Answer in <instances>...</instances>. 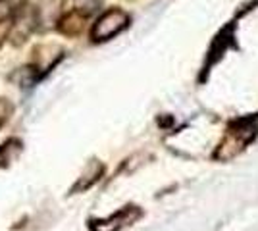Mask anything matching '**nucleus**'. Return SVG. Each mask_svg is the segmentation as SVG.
Returning <instances> with one entry per match:
<instances>
[{
    "mask_svg": "<svg viewBox=\"0 0 258 231\" xmlns=\"http://www.w3.org/2000/svg\"><path fill=\"white\" fill-rule=\"evenodd\" d=\"M258 135V116H247L233 120L227 125L224 139L220 141V146L212 154L214 160H231L237 154H241L248 144L256 139Z\"/></svg>",
    "mask_w": 258,
    "mask_h": 231,
    "instance_id": "1",
    "label": "nucleus"
},
{
    "mask_svg": "<svg viewBox=\"0 0 258 231\" xmlns=\"http://www.w3.org/2000/svg\"><path fill=\"white\" fill-rule=\"evenodd\" d=\"M129 27V16L123 10L112 8V10L104 12L98 18L93 29H91V39L93 43H106L110 39H114L116 35H119L123 29Z\"/></svg>",
    "mask_w": 258,
    "mask_h": 231,
    "instance_id": "2",
    "label": "nucleus"
},
{
    "mask_svg": "<svg viewBox=\"0 0 258 231\" xmlns=\"http://www.w3.org/2000/svg\"><path fill=\"white\" fill-rule=\"evenodd\" d=\"M143 216V210L137 204H125L123 208L114 212L110 218L102 220H89V231H121L133 225Z\"/></svg>",
    "mask_w": 258,
    "mask_h": 231,
    "instance_id": "3",
    "label": "nucleus"
},
{
    "mask_svg": "<svg viewBox=\"0 0 258 231\" xmlns=\"http://www.w3.org/2000/svg\"><path fill=\"white\" fill-rule=\"evenodd\" d=\"M37 27V16L35 10H29L27 6H22L14 16V25H12L10 33V43L12 44H23L27 41V37L31 35V31Z\"/></svg>",
    "mask_w": 258,
    "mask_h": 231,
    "instance_id": "4",
    "label": "nucleus"
},
{
    "mask_svg": "<svg viewBox=\"0 0 258 231\" xmlns=\"http://www.w3.org/2000/svg\"><path fill=\"white\" fill-rule=\"evenodd\" d=\"M62 6H64V0H41L39 8L35 10L37 27L39 29H52L62 18Z\"/></svg>",
    "mask_w": 258,
    "mask_h": 231,
    "instance_id": "5",
    "label": "nucleus"
},
{
    "mask_svg": "<svg viewBox=\"0 0 258 231\" xmlns=\"http://www.w3.org/2000/svg\"><path fill=\"white\" fill-rule=\"evenodd\" d=\"M104 164L100 160H91L89 164L83 168V174L77 177L74 187L70 189V195H77V193H85L87 189H91L97 183L100 177L104 176Z\"/></svg>",
    "mask_w": 258,
    "mask_h": 231,
    "instance_id": "6",
    "label": "nucleus"
},
{
    "mask_svg": "<svg viewBox=\"0 0 258 231\" xmlns=\"http://www.w3.org/2000/svg\"><path fill=\"white\" fill-rule=\"evenodd\" d=\"M231 43H233V23H229L226 29H222V31L218 33V37L214 39L212 48H210V52H208V62H206V66H205V71H208V67L220 60V56H224V52H226L227 46Z\"/></svg>",
    "mask_w": 258,
    "mask_h": 231,
    "instance_id": "7",
    "label": "nucleus"
},
{
    "mask_svg": "<svg viewBox=\"0 0 258 231\" xmlns=\"http://www.w3.org/2000/svg\"><path fill=\"white\" fill-rule=\"evenodd\" d=\"M22 150H23V143L20 139H16V137L6 139L4 143L0 144V170H4L12 162H16L18 156L22 154Z\"/></svg>",
    "mask_w": 258,
    "mask_h": 231,
    "instance_id": "8",
    "label": "nucleus"
},
{
    "mask_svg": "<svg viewBox=\"0 0 258 231\" xmlns=\"http://www.w3.org/2000/svg\"><path fill=\"white\" fill-rule=\"evenodd\" d=\"M83 16L79 14V12H72V14H68L64 18H60V31L64 35H77L81 33V29H83Z\"/></svg>",
    "mask_w": 258,
    "mask_h": 231,
    "instance_id": "9",
    "label": "nucleus"
},
{
    "mask_svg": "<svg viewBox=\"0 0 258 231\" xmlns=\"http://www.w3.org/2000/svg\"><path fill=\"white\" fill-rule=\"evenodd\" d=\"M23 6V0H0V22L14 18L16 12Z\"/></svg>",
    "mask_w": 258,
    "mask_h": 231,
    "instance_id": "10",
    "label": "nucleus"
},
{
    "mask_svg": "<svg viewBox=\"0 0 258 231\" xmlns=\"http://www.w3.org/2000/svg\"><path fill=\"white\" fill-rule=\"evenodd\" d=\"M74 2H76V12H79L83 18L95 14L102 4V0H74Z\"/></svg>",
    "mask_w": 258,
    "mask_h": 231,
    "instance_id": "11",
    "label": "nucleus"
},
{
    "mask_svg": "<svg viewBox=\"0 0 258 231\" xmlns=\"http://www.w3.org/2000/svg\"><path fill=\"white\" fill-rule=\"evenodd\" d=\"M14 114V102L8 99H0V129L6 125V121L12 118Z\"/></svg>",
    "mask_w": 258,
    "mask_h": 231,
    "instance_id": "12",
    "label": "nucleus"
},
{
    "mask_svg": "<svg viewBox=\"0 0 258 231\" xmlns=\"http://www.w3.org/2000/svg\"><path fill=\"white\" fill-rule=\"evenodd\" d=\"M2 43H4V39H2V35H0V48H2Z\"/></svg>",
    "mask_w": 258,
    "mask_h": 231,
    "instance_id": "13",
    "label": "nucleus"
}]
</instances>
